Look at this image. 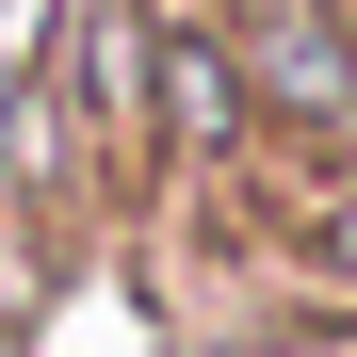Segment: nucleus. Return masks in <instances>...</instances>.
Here are the masks:
<instances>
[{
	"instance_id": "f257e3e1",
	"label": "nucleus",
	"mask_w": 357,
	"mask_h": 357,
	"mask_svg": "<svg viewBox=\"0 0 357 357\" xmlns=\"http://www.w3.org/2000/svg\"><path fill=\"white\" fill-rule=\"evenodd\" d=\"M260 98H276V114H325V130H357V49H341L325 17H276V33H260Z\"/></svg>"
},
{
	"instance_id": "f03ea898",
	"label": "nucleus",
	"mask_w": 357,
	"mask_h": 357,
	"mask_svg": "<svg viewBox=\"0 0 357 357\" xmlns=\"http://www.w3.org/2000/svg\"><path fill=\"white\" fill-rule=\"evenodd\" d=\"M162 114H178V146H227L244 130V66L211 33H162Z\"/></svg>"
}]
</instances>
